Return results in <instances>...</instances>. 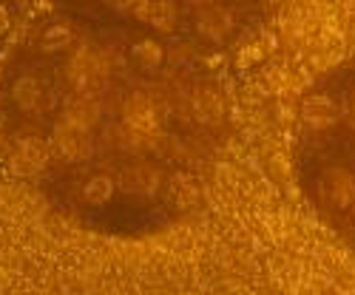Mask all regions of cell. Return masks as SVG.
I'll return each instance as SVG.
<instances>
[{"label": "cell", "mask_w": 355, "mask_h": 295, "mask_svg": "<svg viewBox=\"0 0 355 295\" xmlns=\"http://www.w3.org/2000/svg\"><path fill=\"white\" fill-rule=\"evenodd\" d=\"M71 40H74L71 26L54 23V26H49L46 32L40 35V51L43 54H60V51H66L71 46Z\"/></svg>", "instance_id": "9a60e30c"}, {"label": "cell", "mask_w": 355, "mask_h": 295, "mask_svg": "<svg viewBox=\"0 0 355 295\" xmlns=\"http://www.w3.org/2000/svg\"><path fill=\"white\" fill-rule=\"evenodd\" d=\"M51 148L63 162H85L94 154V134L92 128L60 120L51 131Z\"/></svg>", "instance_id": "3957f363"}, {"label": "cell", "mask_w": 355, "mask_h": 295, "mask_svg": "<svg viewBox=\"0 0 355 295\" xmlns=\"http://www.w3.org/2000/svg\"><path fill=\"white\" fill-rule=\"evenodd\" d=\"M6 28H9V9H6L3 3H0V35H3Z\"/></svg>", "instance_id": "2e32d148"}, {"label": "cell", "mask_w": 355, "mask_h": 295, "mask_svg": "<svg viewBox=\"0 0 355 295\" xmlns=\"http://www.w3.org/2000/svg\"><path fill=\"white\" fill-rule=\"evenodd\" d=\"M66 77H69V85L74 88L77 94H94L97 88L108 80V57H105V51H100L92 43H83L69 60V66H66Z\"/></svg>", "instance_id": "6da1fadb"}, {"label": "cell", "mask_w": 355, "mask_h": 295, "mask_svg": "<svg viewBox=\"0 0 355 295\" xmlns=\"http://www.w3.org/2000/svg\"><path fill=\"white\" fill-rule=\"evenodd\" d=\"M302 120L313 131H327L338 123V105L327 94H310L302 102Z\"/></svg>", "instance_id": "ba28073f"}, {"label": "cell", "mask_w": 355, "mask_h": 295, "mask_svg": "<svg viewBox=\"0 0 355 295\" xmlns=\"http://www.w3.org/2000/svg\"><path fill=\"white\" fill-rule=\"evenodd\" d=\"M191 111L193 120L202 125H219L225 120V97L216 88H199L191 97Z\"/></svg>", "instance_id": "30bf717a"}, {"label": "cell", "mask_w": 355, "mask_h": 295, "mask_svg": "<svg viewBox=\"0 0 355 295\" xmlns=\"http://www.w3.org/2000/svg\"><path fill=\"white\" fill-rule=\"evenodd\" d=\"M114 188H116V182L111 179L108 173H94L92 179L83 185V202L92 204V208H103V204L111 202Z\"/></svg>", "instance_id": "5bb4252c"}, {"label": "cell", "mask_w": 355, "mask_h": 295, "mask_svg": "<svg viewBox=\"0 0 355 295\" xmlns=\"http://www.w3.org/2000/svg\"><path fill=\"white\" fill-rule=\"evenodd\" d=\"M349 108H352V114H355V88H352V94H349Z\"/></svg>", "instance_id": "e0dca14e"}, {"label": "cell", "mask_w": 355, "mask_h": 295, "mask_svg": "<svg viewBox=\"0 0 355 295\" xmlns=\"http://www.w3.org/2000/svg\"><path fill=\"white\" fill-rule=\"evenodd\" d=\"M100 102L92 97V94H77L66 111H63V120L74 123V125H83V128H94L100 123Z\"/></svg>", "instance_id": "8fae6325"}, {"label": "cell", "mask_w": 355, "mask_h": 295, "mask_svg": "<svg viewBox=\"0 0 355 295\" xmlns=\"http://www.w3.org/2000/svg\"><path fill=\"white\" fill-rule=\"evenodd\" d=\"M46 162H49V145L40 142V139H23V142L17 145L15 157H12V168H15V173H20V176H35V173H40V170L46 168Z\"/></svg>", "instance_id": "9c48e42d"}, {"label": "cell", "mask_w": 355, "mask_h": 295, "mask_svg": "<svg viewBox=\"0 0 355 295\" xmlns=\"http://www.w3.org/2000/svg\"><path fill=\"white\" fill-rule=\"evenodd\" d=\"M233 28H236V17L222 3H208V6H202L199 15H196V32H199L202 40H208V43H225Z\"/></svg>", "instance_id": "8992f818"}, {"label": "cell", "mask_w": 355, "mask_h": 295, "mask_svg": "<svg viewBox=\"0 0 355 295\" xmlns=\"http://www.w3.org/2000/svg\"><path fill=\"white\" fill-rule=\"evenodd\" d=\"M159 185H162V170L151 162H131L116 176V188L128 196H137V199L154 196L159 190Z\"/></svg>", "instance_id": "5b68a950"}, {"label": "cell", "mask_w": 355, "mask_h": 295, "mask_svg": "<svg viewBox=\"0 0 355 295\" xmlns=\"http://www.w3.org/2000/svg\"><path fill=\"white\" fill-rule=\"evenodd\" d=\"M315 193H318V199L324 204H327V208L347 211L349 204L355 202V176L341 165L324 168L321 176H318V182H315Z\"/></svg>", "instance_id": "277c9868"}, {"label": "cell", "mask_w": 355, "mask_h": 295, "mask_svg": "<svg viewBox=\"0 0 355 295\" xmlns=\"http://www.w3.org/2000/svg\"><path fill=\"white\" fill-rule=\"evenodd\" d=\"M12 100H15L17 111L32 114V111H37L43 105V85L35 77H20L12 85Z\"/></svg>", "instance_id": "7c38bea8"}, {"label": "cell", "mask_w": 355, "mask_h": 295, "mask_svg": "<svg viewBox=\"0 0 355 295\" xmlns=\"http://www.w3.org/2000/svg\"><path fill=\"white\" fill-rule=\"evenodd\" d=\"M261 3H276V0H261Z\"/></svg>", "instance_id": "ac0fdd59"}, {"label": "cell", "mask_w": 355, "mask_h": 295, "mask_svg": "<svg viewBox=\"0 0 355 295\" xmlns=\"http://www.w3.org/2000/svg\"><path fill=\"white\" fill-rule=\"evenodd\" d=\"M123 125L139 136H157L162 131V105L148 91H134L123 102Z\"/></svg>", "instance_id": "7a4b0ae2"}, {"label": "cell", "mask_w": 355, "mask_h": 295, "mask_svg": "<svg viewBox=\"0 0 355 295\" xmlns=\"http://www.w3.org/2000/svg\"><path fill=\"white\" fill-rule=\"evenodd\" d=\"M131 60L137 63V69H139V71L154 74V71L162 66V60H165V48H162L157 40L145 37V40L134 43V48H131Z\"/></svg>", "instance_id": "4fadbf2b"}, {"label": "cell", "mask_w": 355, "mask_h": 295, "mask_svg": "<svg viewBox=\"0 0 355 295\" xmlns=\"http://www.w3.org/2000/svg\"><path fill=\"white\" fill-rule=\"evenodd\" d=\"M131 15L139 23L157 28V32H173L176 23H180V6H176V0H137Z\"/></svg>", "instance_id": "52a82bcc"}]
</instances>
